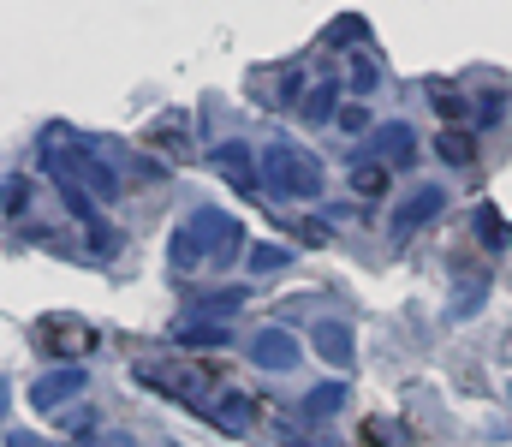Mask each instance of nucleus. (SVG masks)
Returning a JSON list of instances; mask_svg holds the SVG:
<instances>
[{"instance_id": "obj_9", "label": "nucleus", "mask_w": 512, "mask_h": 447, "mask_svg": "<svg viewBox=\"0 0 512 447\" xmlns=\"http://www.w3.org/2000/svg\"><path fill=\"white\" fill-rule=\"evenodd\" d=\"M167 340H173V346H215V352H221V346H233V328H227V316H197V310H191L185 322H173Z\"/></svg>"}, {"instance_id": "obj_16", "label": "nucleus", "mask_w": 512, "mask_h": 447, "mask_svg": "<svg viewBox=\"0 0 512 447\" xmlns=\"http://www.w3.org/2000/svg\"><path fill=\"white\" fill-rule=\"evenodd\" d=\"M340 406H346V382H322L304 394V418H334Z\"/></svg>"}, {"instance_id": "obj_15", "label": "nucleus", "mask_w": 512, "mask_h": 447, "mask_svg": "<svg viewBox=\"0 0 512 447\" xmlns=\"http://www.w3.org/2000/svg\"><path fill=\"white\" fill-rule=\"evenodd\" d=\"M435 155H441L447 167H471V161H477V138L459 132V126H447V132L435 138Z\"/></svg>"}, {"instance_id": "obj_6", "label": "nucleus", "mask_w": 512, "mask_h": 447, "mask_svg": "<svg viewBox=\"0 0 512 447\" xmlns=\"http://www.w3.org/2000/svg\"><path fill=\"white\" fill-rule=\"evenodd\" d=\"M137 382L143 388H155V394H173V400H191V406H203V394H197V370H179V364H155V358H137ZM209 412V406H203Z\"/></svg>"}, {"instance_id": "obj_8", "label": "nucleus", "mask_w": 512, "mask_h": 447, "mask_svg": "<svg viewBox=\"0 0 512 447\" xmlns=\"http://www.w3.org/2000/svg\"><path fill=\"white\" fill-rule=\"evenodd\" d=\"M298 358H304V346H298L286 328H262V334H251V364L256 370H298Z\"/></svg>"}, {"instance_id": "obj_30", "label": "nucleus", "mask_w": 512, "mask_h": 447, "mask_svg": "<svg viewBox=\"0 0 512 447\" xmlns=\"http://www.w3.org/2000/svg\"><path fill=\"white\" fill-rule=\"evenodd\" d=\"M6 447H36V442H30V436H18V430H12V436H6Z\"/></svg>"}, {"instance_id": "obj_27", "label": "nucleus", "mask_w": 512, "mask_h": 447, "mask_svg": "<svg viewBox=\"0 0 512 447\" xmlns=\"http://www.w3.org/2000/svg\"><path fill=\"white\" fill-rule=\"evenodd\" d=\"M340 126H346V132H364V126H370V114H364V102H352V108H340Z\"/></svg>"}, {"instance_id": "obj_20", "label": "nucleus", "mask_w": 512, "mask_h": 447, "mask_svg": "<svg viewBox=\"0 0 512 447\" xmlns=\"http://www.w3.org/2000/svg\"><path fill=\"white\" fill-rule=\"evenodd\" d=\"M245 263H251V275H280V269L292 263V251H280V245H251Z\"/></svg>"}, {"instance_id": "obj_7", "label": "nucleus", "mask_w": 512, "mask_h": 447, "mask_svg": "<svg viewBox=\"0 0 512 447\" xmlns=\"http://www.w3.org/2000/svg\"><path fill=\"white\" fill-rule=\"evenodd\" d=\"M370 155L387 161V167H411L417 161V132L405 120H382V126H370Z\"/></svg>"}, {"instance_id": "obj_22", "label": "nucleus", "mask_w": 512, "mask_h": 447, "mask_svg": "<svg viewBox=\"0 0 512 447\" xmlns=\"http://www.w3.org/2000/svg\"><path fill=\"white\" fill-rule=\"evenodd\" d=\"M429 102H435V114H441L447 126L465 114V96H459V90H447V84H435V96H429Z\"/></svg>"}, {"instance_id": "obj_10", "label": "nucleus", "mask_w": 512, "mask_h": 447, "mask_svg": "<svg viewBox=\"0 0 512 447\" xmlns=\"http://www.w3.org/2000/svg\"><path fill=\"white\" fill-rule=\"evenodd\" d=\"M310 346H316L334 370H346V364L358 358V346H352V328H346V322H316V328H310Z\"/></svg>"}, {"instance_id": "obj_19", "label": "nucleus", "mask_w": 512, "mask_h": 447, "mask_svg": "<svg viewBox=\"0 0 512 447\" xmlns=\"http://www.w3.org/2000/svg\"><path fill=\"white\" fill-rule=\"evenodd\" d=\"M42 346H54V352H84L90 334H84L78 322H72V328H66V322H42Z\"/></svg>"}, {"instance_id": "obj_5", "label": "nucleus", "mask_w": 512, "mask_h": 447, "mask_svg": "<svg viewBox=\"0 0 512 447\" xmlns=\"http://www.w3.org/2000/svg\"><path fill=\"white\" fill-rule=\"evenodd\" d=\"M209 161H215V173H221L233 191L262 197V161L251 155V144H215V149H209Z\"/></svg>"}, {"instance_id": "obj_25", "label": "nucleus", "mask_w": 512, "mask_h": 447, "mask_svg": "<svg viewBox=\"0 0 512 447\" xmlns=\"http://www.w3.org/2000/svg\"><path fill=\"white\" fill-rule=\"evenodd\" d=\"M352 36H358V42H364V18H334V24H328V36H322V42H328V48H334V42H352Z\"/></svg>"}, {"instance_id": "obj_2", "label": "nucleus", "mask_w": 512, "mask_h": 447, "mask_svg": "<svg viewBox=\"0 0 512 447\" xmlns=\"http://www.w3.org/2000/svg\"><path fill=\"white\" fill-rule=\"evenodd\" d=\"M191 233L203 239V257H209L215 269H227V263L245 251V245H239L245 227H239V215H227V209H197V215H191Z\"/></svg>"}, {"instance_id": "obj_17", "label": "nucleus", "mask_w": 512, "mask_h": 447, "mask_svg": "<svg viewBox=\"0 0 512 447\" xmlns=\"http://www.w3.org/2000/svg\"><path fill=\"white\" fill-rule=\"evenodd\" d=\"M352 191H358V197H382L387 191V161H376V155H370V161H352Z\"/></svg>"}, {"instance_id": "obj_28", "label": "nucleus", "mask_w": 512, "mask_h": 447, "mask_svg": "<svg viewBox=\"0 0 512 447\" xmlns=\"http://www.w3.org/2000/svg\"><path fill=\"white\" fill-rule=\"evenodd\" d=\"M78 447H137V442L120 436V430H108V436H90V442H78Z\"/></svg>"}, {"instance_id": "obj_18", "label": "nucleus", "mask_w": 512, "mask_h": 447, "mask_svg": "<svg viewBox=\"0 0 512 447\" xmlns=\"http://www.w3.org/2000/svg\"><path fill=\"white\" fill-rule=\"evenodd\" d=\"M245 287H227V293H203V298H191V310L197 316H233V310H245Z\"/></svg>"}, {"instance_id": "obj_14", "label": "nucleus", "mask_w": 512, "mask_h": 447, "mask_svg": "<svg viewBox=\"0 0 512 447\" xmlns=\"http://www.w3.org/2000/svg\"><path fill=\"white\" fill-rule=\"evenodd\" d=\"M167 263H173V269H197V263H209V257H203V239L191 233V221H185L179 233H167Z\"/></svg>"}, {"instance_id": "obj_23", "label": "nucleus", "mask_w": 512, "mask_h": 447, "mask_svg": "<svg viewBox=\"0 0 512 447\" xmlns=\"http://www.w3.org/2000/svg\"><path fill=\"white\" fill-rule=\"evenodd\" d=\"M346 78H352V90H358V96H364V90H376V60H370V54H352V72H346Z\"/></svg>"}, {"instance_id": "obj_11", "label": "nucleus", "mask_w": 512, "mask_h": 447, "mask_svg": "<svg viewBox=\"0 0 512 447\" xmlns=\"http://www.w3.org/2000/svg\"><path fill=\"white\" fill-rule=\"evenodd\" d=\"M298 114H304L310 126H328V120H340V78H316V84H310V96L298 102Z\"/></svg>"}, {"instance_id": "obj_13", "label": "nucleus", "mask_w": 512, "mask_h": 447, "mask_svg": "<svg viewBox=\"0 0 512 447\" xmlns=\"http://www.w3.org/2000/svg\"><path fill=\"white\" fill-rule=\"evenodd\" d=\"M209 418H215V424H221L227 436H245V430H251V418H256V406L245 400V394H215Z\"/></svg>"}, {"instance_id": "obj_1", "label": "nucleus", "mask_w": 512, "mask_h": 447, "mask_svg": "<svg viewBox=\"0 0 512 447\" xmlns=\"http://www.w3.org/2000/svg\"><path fill=\"white\" fill-rule=\"evenodd\" d=\"M262 197L274 203H316L322 197V161L298 144L262 149Z\"/></svg>"}, {"instance_id": "obj_21", "label": "nucleus", "mask_w": 512, "mask_h": 447, "mask_svg": "<svg viewBox=\"0 0 512 447\" xmlns=\"http://www.w3.org/2000/svg\"><path fill=\"white\" fill-rule=\"evenodd\" d=\"M30 197H36V185H30L24 173H6V215H12V221L30 209Z\"/></svg>"}, {"instance_id": "obj_26", "label": "nucleus", "mask_w": 512, "mask_h": 447, "mask_svg": "<svg viewBox=\"0 0 512 447\" xmlns=\"http://www.w3.org/2000/svg\"><path fill=\"white\" fill-rule=\"evenodd\" d=\"M66 436L90 442V436H96V418H90V412H72V418H66Z\"/></svg>"}, {"instance_id": "obj_3", "label": "nucleus", "mask_w": 512, "mask_h": 447, "mask_svg": "<svg viewBox=\"0 0 512 447\" xmlns=\"http://www.w3.org/2000/svg\"><path fill=\"white\" fill-rule=\"evenodd\" d=\"M84 382H90L84 364H54L48 376L30 382V406H36V412H60V406H72V400L84 394Z\"/></svg>"}, {"instance_id": "obj_29", "label": "nucleus", "mask_w": 512, "mask_h": 447, "mask_svg": "<svg viewBox=\"0 0 512 447\" xmlns=\"http://www.w3.org/2000/svg\"><path fill=\"white\" fill-rule=\"evenodd\" d=\"M477 304H483V281H477V287H471V293L459 298V304H453V316H471V310H477Z\"/></svg>"}, {"instance_id": "obj_4", "label": "nucleus", "mask_w": 512, "mask_h": 447, "mask_svg": "<svg viewBox=\"0 0 512 447\" xmlns=\"http://www.w3.org/2000/svg\"><path fill=\"white\" fill-rule=\"evenodd\" d=\"M441 209H447V191H441V185H417V191L393 209V239H417L429 221H441Z\"/></svg>"}, {"instance_id": "obj_24", "label": "nucleus", "mask_w": 512, "mask_h": 447, "mask_svg": "<svg viewBox=\"0 0 512 447\" xmlns=\"http://www.w3.org/2000/svg\"><path fill=\"white\" fill-rule=\"evenodd\" d=\"M501 114H507V96H501V90H483V96H477V126H495Z\"/></svg>"}, {"instance_id": "obj_31", "label": "nucleus", "mask_w": 512, "mask_h": 447, "mask_svg": "<svg viewBox=\"0 0 512 447\" xmlns=\"http://www.w3.org/2000/svg\"><path fill=\"white\" fill-rule=\"evenodd\" d=\"M298 447H334V442H298Z\"/></svg>"}, {"instance_id": "obj_12", "label": "nucleus", "mask_w": 512, "mask_h": 447, "mask_svg": "<svg viewBox=\"0 0 512 447\" xmlns=\"http://www.w3.org/2000/svg\"><path fill=\"white\" fill-rule=\"evenodd\" d=\"M471 227H477V245H483V251H512V221L495 203H483V209L471 215Z\"/></svg>"}]
</instances>
